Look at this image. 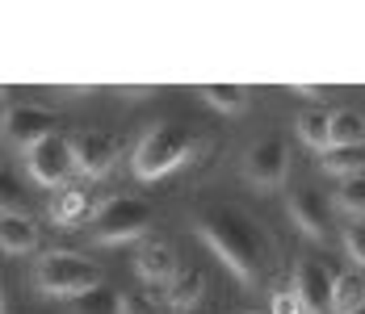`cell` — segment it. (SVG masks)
<instances>
[{
    "mask_svg": "<svg viewBox=\"0 0 365 314\" xmlns=\"http://www.w3.org/2000/svg\"><path fill=\"white\" fill-rule=\"evenodd\" d=\"M189 222L206 239V247L244 285H260L273 273V239H269V231L256 222L248 209L231 206V202H210V206L197 209Z\"/></svg>",
    "mask_w": 365,
    "mask_h": 314,
    "instance_id": "cell-1",
    "label": "cell"
},
{
    "mask_svg": "<svg viewBox=\"0 0 365 314\" xmlns=\"http://www.w3.org/2000/svg\"><path fill=\"white\" fill-rule=\"evenodd\" d=\"M193 147H197V139H193L189 126H181V122H155L139 139V147H135V176L160 180L164 172L181 168L185 159L193 155Z\"/></svg>",
    "mask_w": 365,
    "mask_h": 314,
    "instance_id": "cell-2",
    "label": "cell"
},
{
    "mask_svg": "<svg viewBox=\"0 0 365 314\" xmlns=\"http://www.w3.org/2000/svg\"><path fill=\"white\" fill-rule=\"evenodd\" d=\"M34 285L46 298H80L101 285V268L80 251H46L34 264Z\"/></svg>",
    "mask_w": 365,
    "mask_h": 314,
    "instance_id": "cell-3",
    "label": "cell"
},
{
    "mask_svg": "<svg viewBox=\"0 0 365 314\" xmlns=\"http://www.w3.org/2000/svg\"><path fill=\"white\" fill-rule=\"evenodd\" d=\"M147 226H151V206H147L143 197H126V193L106 197L97 206V214H93L97 244H130V239L143 235Z\"/></svg>",
    "mask_w": 365,
    "mask_h": 314,
    "instance_id": "cell-4",
    "label": "cell"
},
{
    "mask_svg": "<svg viewBox=\"0 0 365 314\" xmlns=\"http://www.w3.org/2000/svg\"><path fill=\"white\" fill-rule=\"evenodd\" d=\"M59 126H63V117L55 113V109H46V105H9L4 109V117H0V130H4V139L17 142V147H34L42 142L46 135H59Z\"/></svg>",
    "mask_w": 365,
    "mask_h": 314,
    "instance_id": "cell-5",
    "label": "cell"
},
{
    "mask_svg": "<svg viewBox=\"0 0 365 314\" xmlns=\"http://www.w3.org/2000/svg\"><path fill=\"white\" fill-rule=\"evenodd\" d=\"M290 172V147L282 135H264L244 151V176L256 189H277Z\"/></svg>",
    "mask_w": 365,
    "mask_h": 314,
    "instance_id": "cell-6",
    "label": "cell"
},
{
    "mask_svg": "<svg viewBox=\"0 0 365 314\" xmlns=\"http://www.w3.org/2000/svg\"><path fill=\"white\" fill-rule=\"evenodd\" d=\"M26 168H30V176H34L38 184H46V189L68 184V172L76 168L72 139H63V135H46L42 142H34V147L26 151Z\"/></svg>",
    "mask_w": 365,
    "mask_h": 314,
    "instance_id": "cell-7",
    "label": "cell"
},
{
    "mask_svg": "<svg viewBox=\"0 0 365 314\" xmlns=\"http://www.w3.org/2000/svg\"><path fill=\"white\" fill-rule=\"evenodd\" d=\"M331 285H336V277L328 273L324 260L302 256V260L294 264V285L290 289L298 293L302 314H331Z\"/></svg>",
    "mask_w": 365,
    "mask_h": 314,
    "instance_id": "cell-8",
    "label": "cell"
},
{
    "mask_svg": "<svg viewBox=\"0 0 365 314\" xmlns=\"http://www.w3.org/2000/svg\"><path fill=\"white\" fill-rule=\"evenodd\" d=\"M118 151H122V142L113 139V135H106V130H84V135L72 139L76 168L84 176H106L118 164Z\"/></svg>",
    "mask_w": 365,
    "mask_h": 314,
    "instance_id": "cell-9",
    "label": "cell"
},
{
    "mask_svg": "<svg viewBox=\"0 0 365 314\" xmlns=\"http://www.w3.org/2000/svg\"><path fill=\"white\" fill-rule=\"evenodd\" d=\"M290 218L307 239H324L331 226V206L324 202V193H315V189L302 184V189L290 193Z\"/></svg>",
    "mask_w": 365,
    "mask_h": 314,
    "instance_id": "cell-10",
    "label": "cell"
},
{
    "mask_svg": "<svg viewBox=\"0 0 365 314\" xmlns=\"http://www.w3.org/2000/svg\"><path fill=\"white\" fill-rule=\"evenodd\" d=\"M46 214H51V222H59V226H76V222H93V197H88V189L84 184H59L55 193H51V206H46Z\"/></svg>",
    "mask_w": 365,
    "mask_h": 314,
    "instance_id": "cell-11",
    "label": "cell"
},
{
    "mask_svg": "<svg viewBox=\"0 0 365 314\" xmlns=\"http://www.w3.org/2000/svg\"><path fill=\"white\" fill-rule=\"evenodd\" d=\"M135 268H139V277L164 281V285L181 273L177 268V251H173V244H164V239H147L139 247V256H135Z\"/></svg>",
    "mask_w": 365,
    "mask_h": 314,
    "instance_id": "cell-12",
    "label": "cell"
},
{
    "mask_svg": "<svg viewBox=\"0 0 365 314\" xmlns=\"http://www.w3.org/2000/svg\"><path fill=\"white\" fill-rule=\"evenodd\" d=\"M38 247V222L34 214H0V251L26 256Z\"/></svg>",
    "mask_w": 365,
    "mask_h": 314,
    "instance_id": "cell-13",
    "label": "cell"
},
{
    "mask_svg": "<svg viewBox=\"0 0 365 314\" xmlns=\"http://www.w3.org/2000/svg\"><path fill=\"white\" fill-rule=\"evenodd\" d=\"M202 298H206V273H197V268H181L177 277L168 281V306H173V314L197 310Z\"/></svg>",
    "mask_w": 365,
    "mask_h": 314,
    "instance_id": "cell-14",
    "label": "cell"
},
{
    "mask_svg": "<svg viewBox=\"0 0 365 314\" xmlns=\"http://www.w3.org/2000/svg\"><path fill=\"white\" fill-rule=\"evenodd\" d=\"M365 302V273L353 268V273H340L336 285H331V314H349Z\"/></svg>",
    "mask_w": 365,
    "mask_h": 314,
    "instance_id": "cell-15",
    "label": "cell"
},
{
    "mask_svg": "<svg viewBox=\"0 0 365 314\" xmlns=\"http://www.w3.org/2000/svg\"><path fill=\"white\" fill-rule=\"evenodd\" d=\"M294 130H298V139L307 142V147L328 151V142H331V113H328V109H307V113H298Z\"/></svg>",
    "mask_w": 365,
    "mask_h": 314,
    "instance_id": "cell-16",
    "label": "cell"
},
{
    "mask_svg": "<svg viewBox=\"0 0 365 314\" xmlns=\"http://www.w3.org/2000/svg\"><path fill=\"white\" fill-rule=\"evenodd\" d=\"M68 314H122V293L110 285H97L68 302Z\"/></svg>",
    "mask_w": 365,
    "mask_h": 314,
    "instance_id": "cell-17",
    "label": "cell"
},
{
    "mask_svg": "<svg viewBox=\"0 0 365 314\" xmlns=\"http://www.w3.org/2000/svg\"><path fill=\"white\" fill-rule=\"evenodd\" d=\"M328 147H365V117L357 109H336L331 113V142Z\"/></svg>",
    "mask_w": 365,
    "mask_h": 314,
    "instance_id": "cell-18",
    "label": "cell"
},
{
    "mask_svg": "<svg viewBox=\"0 0 365 314\" xmlns=\"http://www.w3.org/2000/svg\"><path fill=\"white\" fill-rule=\"evenodd\" d=\"M202 101L219 113H244L248 109V88L244 84H202Z\"/></svg>",
    "mask_w": 365,
    "mask_h": 314,
    "instance_id": "cell-19",
    "label": "cell"
},
{
    "mask_svg": "<svg viewBox=\"0 0 365 314\" xmlns=\"http://www.w3.org/2000/svg\"><path fill=\"white\" fill-rule=\"evenodd\" d=\"M324 172L340 176V180L365 172V147H328L324 151Z\"/></svg>",
    "mask_w": 365,
    "mask_h": 314,
    "instance_id": "cell-20",
    "label": "cell"
},
{
    "mask_svg": "<svg viewBox=\"0 0 365 314\" xmlns=\"http://www.w3.org/2000/svg\"><path fill=\"white\" fill-rule=\"evenodd\" d=\"M21 206H26V189H21V180L0 168V214H26Z\"/></svg>",
    "mask_w": 365,
    "mask_h": 314,
    "instance_id": "cell-21",
    "label": "cell"
},
{
    "mask_svg": "<svg viewBox=\"0 0 365 314\" xmlns=\"http://www.w3.org/2000/svg\"><path fill=\"white\" fill-rule=\"evenodd\" d=\"M340 206L349 214H357V218H365V172L340 180Z\"/></svg>",
    "mask_w": 365,
    "mask_h": 314,
    "instance_id": "cell-22",
    "label": "cell"
},
{
    "mask_svg": "<svg viewBox=\"0 0 365 314\" xmlns=\"http://www.w3.org/2000/svg\"><path fill=\"white\" fill-rule=\"evenodd\" d=\"M344 251L353 256L357 268H365V218H357L353 226H344Z\"/></svg>",
    "mask_w": 365,
    "mask_h": 314,
    "instance_id": "cell-23",
    "label": "cell"
},
{
    "mask_svg": "<svg viewBox=\"0 0 365 314\" xmlns=\"http://www.w3.org/2000/svg\"><path fill=\"white\" fill-rule=\"evenodd\" d=\"M122 314H164V310L147 293H122Z\"/></svg>",
    "mask_w": 365,
    "mask_h": 314,
    "instance_id": "cell-24",
    "label": "cell"
},
{
    "mask_svg": "<svg viewBox=\"0 0 365 314\" xmlns=\"http://www.w3.org/2000/svg\"><path fill=\"white\" fill-rule=\"evenodd\" d=\"M269 314H302L298 293H294V289H277V293H273V310Z\"/></svg>",
    "mask_w": 365,
    "mask_h": 314,
    "instance_id": "cell-25",
    "label": "cell"
},
{
    "mask_svg": "<svg viewBox=\"0 0 365 314\" xmlns=\"http://www.w3.org/2000/svg\"><path fill=\"white\" fill-rule=\"evenodd\" d=\"M290 93H298V97H324L328 88L324 84H290Z\"/></svg>",
    "mask_w": 365,
    "mask_h": 314,
    "instance_id": "cell-26",
    "label": "cell"
},
{
    "mask_svg": "<svg viewBox=\"0 0 365 314\" xmlns=\"http://www.w3.org/2000/svg\"><path fill=\"white\" fill-rule=\"evenodd\" d=\"M349 314H365V302H361V306H357V310H349Z\"/></svg>",
    "mask_w": 365,
    "mask_h": 314,
    "instance_id": "cell-27",
    "label": "cell"
},
{
    "mask_svg": "<svg viewBox=\"0 0 365 314\" xmlns=\"http://www.w3.org/2000/svg\"><path fill=\"white\" fill-rule=\"evenodd\" d=\"M0 314H4V298H0Z\"/></svg>",
    "mask_w": 365,
    "mask_h": 314,
    "instance_id": "cell-28",
    "label": "cell"
},
{
    "mask_svg": "<svg viewBox=\"0 0 365 314\" xmlns=\"http://www.w3.org/2000/svg\"><path fill=\"white\" fill-rule=\"evenodd\" d=\"M197 314H215V310H197Z\"/></svg>",
    "mask_w": 365,
    "mask_h": 314,
    "instance_id": "cell-29",
    "label": "cell"
},
{
    "mask_svg": "<svg viewBox=\"0 0 365 314\" xmlns=\"http://www.w3.org/2000/svg\"><path fill=\"white\" fill-rule=\"evenodd\" d=\"M0 101H4V88H0Z\"/></svg>",
    "mask_w": 365,
    "mask_h": 314,
    "instance_id": "cell-30",
    "label": "cell"
}]
</instances>
